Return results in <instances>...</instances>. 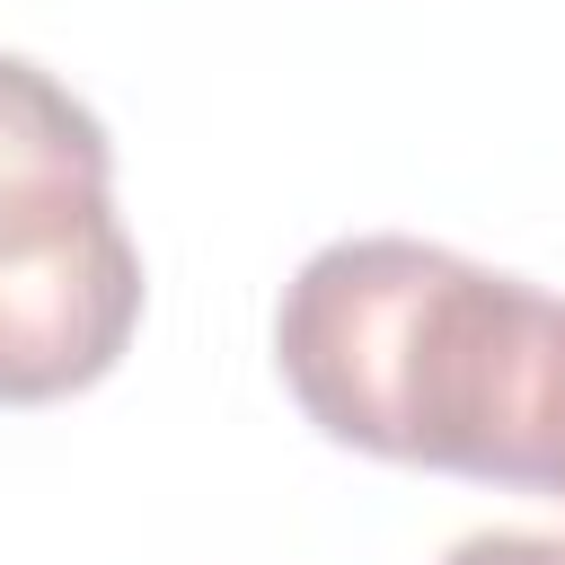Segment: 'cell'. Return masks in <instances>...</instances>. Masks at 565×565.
<instances>
[{
    "label": "cell",
    "instance_id": "7a4b0ae2",
    "mask_svg": "<svg viewBox=\"0 0 565 565\" xmlns=\"http://www.w3.org/2000/svg\"><path fill=\"white\" fill-rule=\"evenodd\" d=\"M141 327V247L115 185L0 203V406L97 388Z\"/></svg>",
    "mask_w": 565,
    "mask_h": 565
},
{
    "label": "cell",
    "instance_id": "6da1fadb",
    "mask_svg": "<svg viewBox=\"0 0 565 565\" xmlns=\"http://www.w3.org/2000/svg\"><path fill=\"white\" fill-rule=\"evenodd\" d=\"M300 415L397 468L565 503V300L433 238H335L274 309Z\"/></svg>",
    "mask_w": 565,
    "mask_h": 565
},
{
    "label": "cell",
    "instance_id": "277c9868",
    "mask_svg": "<svg viewBox=\"0 0 565 565\" xmlns=\"http://www.w3.org/2000/svg\"><path fill=\"white\" fill-rule=\"evenodd\" d=\"M441 565H565V539H547V530H477Z\"/></svg>",
    "mask_w": 565,
    "mask_h": 565
},
{
    "label": "cell",
    "instance_id": "3957f363",
    "mask_svg": "<svg viewBox=\"0 0 565 565\" xmlns=\"http://www.w3.org/2000/svg\"><path fill=\"white\" fill-rule=\"evenodd\" d=\"M53 185H115V141L53 71L0 53V203Z\"/></svg>",
    "mask_w": 565,
    "mask_h": 565
}]
</instances>
